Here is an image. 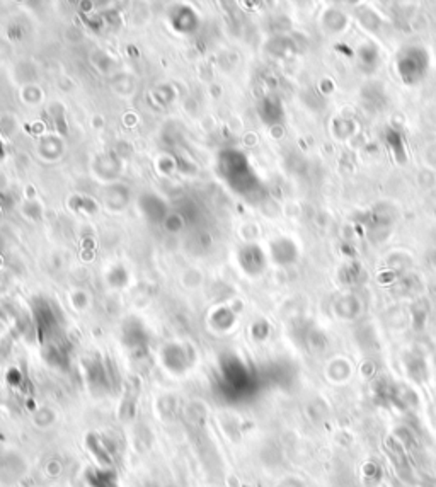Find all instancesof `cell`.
Listing matches in <instances>:
<instances>
[{"label":"cell","mask_w":436,"mask_h":487,"mask_svg":"<svg viewBox=\"0 0 436 487\" xmlns=\"http://www.w3.org/2000/svg\"><path fill=\"white\" fill-rule=\"evenodd\" d=\"M87 486L91 487H116V476L108 470H92L87 472Z\"/></svg>","instance_id":"6da1fadb"}]
</instances>
